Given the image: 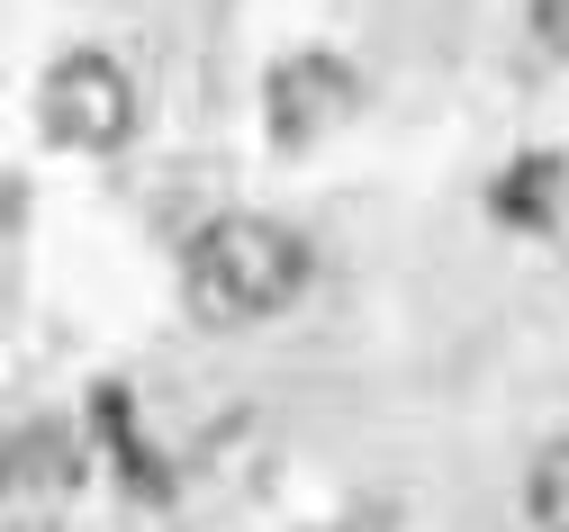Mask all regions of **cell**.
<instances>
[{"label": "cell", "mask_w": 569, "mask_h": 532, "mask_svg": "<svg viewBox=\"0 0 569 532\" xmlns=\"http://www.w3.org/2000/svg\"><path fill=\"white\" fill-rule=\"evenodd\" d=\"M317 532H380V523H317Z\"/></svg>", "instance_id": "obj_8"}, {"label": "cell", "mask_w": 569, "mask_h": 532, "mask_svg": "<svg viewBox=\"0 0 569 532\" xmlns=\"http://www.w3.org/2000/svg\"><path fill=\"white\" fill-rule=\"evenodd\" d=\"M362 109V72L343 54H290L271 72V144H317Z\"/></svg>", "instance_id": "obj_3"}, {"label": "cell", "mask_w": 569, "mask_h": 532, "mask_svg": "<svg viewBox=\"0 0 569 532\" xmlns=\"http://www.w3.org/2000/svg\"><path fill=\"white\" fill-rule=\"evenodd\" d=\"M91 424H100V442L118 451V470H127V488H136V496H163V461H154L146 442H136V415H127V389H100V398H91Z\"/></svg>", "instance_id": "obj_4"}, {"label": "cell", "mask_w": 569, "mask_h": 532, "mask_svg": "<svg viewBox=\"0 0 569 532\" xmlns=\"http://www.w3.org/2000/svg\"><path fill=\"white\" fill-rule=\"evenodd\" d=\"M37 109H46V135L73 144V154H118V144L136 135V82L109 54H63L46 72Z\"/></svg>", "instance_id": "obj_2"}, {"label": "cell", "mask_w": 569, "mask_h": 532, "mask_svg": "<svg viewBox=\"0 0 569 532\" xmlns=\"http://www.w3.org/2000/svg\"><path fill=\"white\" fill-rule=\"evenodd\" d=\"M533 28H542L560 54H569V0H533Z\"/></svg>", "instance_id": "obj_7"}, {"label": "cell", "mask_w": 569, "mask_h": 532, "mask_svg": "<svg viewBox=\"0 0 569 532\" xmlns=\"http://www.w3.org/2000/svg\"><path fill=\"white\" fill-rule=\"evenodd\" d=\"M190 317L199 325H262L308 289V244L271 217H218L181 262Z\"/></svg>", "instance_id": "obj_1"}, {"label": "cell", "mask_w": 569, "mask_h": 532, "mask_svg": "<svg viewBox=\"0 0 569 532\" xmlns=\"http://www.w3.org/2000/svg\"><path fill=\"white\" fill-rule=\"evenodd\" d=\"M10 532H46V523H10Z\"/></svg>", "instance_id": "obj_9"}, {"label": "cell", "mask_w": 569, "mask_h": 532, "mask_svg": "<svg viewBox=\"0 0 569 532\" xmlns=\"http://www.w3.org/2000/svg\"><path fill=\"white\" fill-rule=\"evenodd\" d=\"M525 514H533V532H569V433L533 461V479H525Z\"/></svg>", "instance_id": "obj_6"}, {"label": "cell", "mask_w": 569, "mask_h": 532, "mask_svg": "<svg viewBox=\"0 0 569 532\" xmlns=\"http://www.w3.org/2000/svg\"><path fill=\"white\" fill-rule=\"evenodd\" d=\"M10 470H19V488H73L82 479V442L63 424H28L10 442Z\"/></svg>", "instance_id": "obj_5"}]
</instances>
